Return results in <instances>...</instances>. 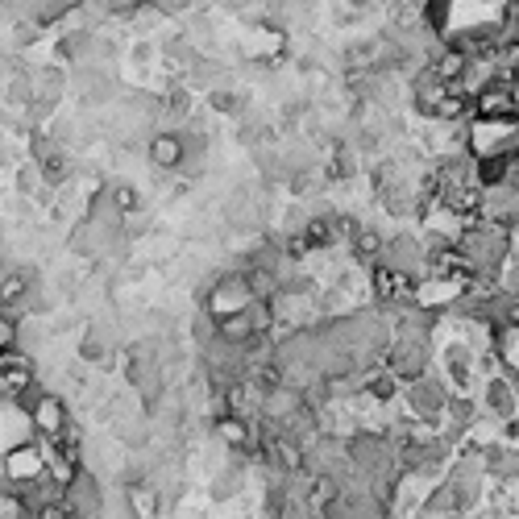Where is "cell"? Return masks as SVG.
Segmentation results:
<instances>
[{
	"mask_svg": "<svg viewBox=\"0 0 519 519\" xmlns=\"http://www.w3.org/2000/svg\"><path fill=\"white\" fill-rule=\"evenodd\" d=\"M25 412H30V420H34V432L38 436H46V441H59L63 436V428L71 424V399L63 395V391H54V387H46V382L38 378V387L25 395Z\"/></svg>",
	"mask_w": 519,
	"mask_h": 519,
	"instance_id": "obj_1",
	"label": "cell"
},
{
	"mask_svg": "<svg viewBox=\"0 0 519 519\" xmlns=\"http://www.w3.org/2000/svg\"><path fill=\"white\" fill-rule=\"evenodd\" d=\"M0 466H5V478L13 482V490H25L30 482H38V478L46 474V449H42V441H30V445L5 449V457H0Z\"/></svg>",
	"mask_w": 519,
	"mask_h": 519,
	"instance_id": "obj_2",
	"label": "cell"
},
{
	"mask_svg": "<svg viewBox=\"0 0 519 519\" xmlns=\"http://www.w3.org/2000/svg\"><path fill=\"white\" fill-rule=\"evenodd\" d=\"M183 150H187L183 129H171V125H158L150 138H146V162H150L154 171H162V175H179Z\"/></svg>",
	"mask_w": 519,
	"mask_h": 519,
	"instance_id": "obj_3",
	"label": "cell"
},
{
	"mask_svg": "<svg viewBox=\"0 0 519 519\" xmlns=\"http://www.w3.org/2000/svg\"><path fill=\"white\" fill-rule=\"evenodd\" d=\"M104 499H108V486L100 474L92 470H79L75 482L67 486V507L75 519H84V515H100L104 511Z\"/></svg>",
	"mask_w": 519,
	"mask_h": 519,
	"instance_id": "obj_4",
	"label": "cell"
},
{
	"mask_svg": "<svg viewBox=\"0 0 519 519\" xmlns=\"http://www.w3.org/2000/svg\"><path fill=\"white\" fill-rule=\"evenodd\" d=\"M345 254H349L353 266H362L366 275H370L374 266L387 262V237H382L374 225H362L358 233H353V241H349V250H345Z\"/></svg>",
	"mask_w": 519,
	"mask_h": 519,
	"instance_id": "obj_5",
	"label": "cell"
},
{
	"mask_svg": "<svg viewBox=\"0 0 519 519\" xmlns=\"http://www.w3.org/2000/svg\"><path fill=\"white\" fill-rule=\"evenodd\" d=\"M511 113H519V108H515V84H503V79H495V84H486V88L474 96V117L495 121V117H511Z\"/></svg>",
	"mask_w": 519,
	"mask_h": 519,
	"instance_id": "obj_6",
	"label": "cell"
},
{
	"mask_svg": "<svg viewBox=\"0 0 519 519\" xmlns=\"http://www.w3.org/2000/svg\"><path fill=\"white\" fill-rule=\"evenodd\" d=\"M490 345H495V353H499L503 374H511V378L519 382V324L499 320L495 333H490Z\"/></svg>",
	"mask_w": 519,
	"mask_h": 519,
	"instance_id": "obj_7",
	"label": "cell"
},
{
	"mask_svg": "<svg viewBox=\"0 0 519 519\" xmlns=\"http://www.w3.org/2000/svg\"><path fill=\"white\" fill-rule=\"evenodd\" d=\"M216 337L229 341V345H245V341H254L258 337V324H254V312L250 308H241L225 320H216Z\"/></svg>",
	"mask_w": 519,
	"mask_h": 519,
	"instance_id": "obj_8",
	"label": "cell"
},
{
	"mask_svg": "<svg viewBox=\"0 0 519 519\" xmlns=\"http://www.w3.org/2000/svg\"><path fill=\"white\" fill-rule=\"evenodd\" d=\"M100 196L108 200V208H113V212H138L142 208V191L138 187H133L129 179H108L104 187H100Z\"/></svg>",
	"mask_w": 519,
	"mask_h": 519,
	"instance_id": "obj_9",
	"label": "cell"
},
{
	"mask_svg": "<svg viewBox=\"0 0 519 519\" xmlns=\"http://www.w3.org/2000/svg\"><path fill=\"white\" fill-rule=\"evenodd\" d=\"M25 515H30V503L21 499V490L13 486L0 490V519H25Z\"/></svg>",
	"mask_w": 519,
	"mask_h": 519,
	"instance_id": "obj_10",
	"label": "cell"
},
{
	"mask_svg": "<svg viewBox=\"0 0 519 519\" xmlns=\"http://www.w3.org/2000/svg\"><path fill=\"white\" fill-rule=\"evenodd\" d=\"M21 341V316L0 308V349H13Z\"/></svg>",
	"mask_w": 519,
	"mask_h": 519,
	"instance_id": "obj_11",
	"label": "cell"
},
{
	"mask_svg": "<svg viewBox=\"0 0 519 519\" xmlns=\"http://www.w3.org/2000/svg\"><path fill=\"white\" fill-rule=\"evenodd\" d=\"M30 515H34V519H75L71 507H67V495H63V499H50V503H42V507H30Z\"/></svg>",
	"mask_w": 519,
	"mask_h": 519,
	"instance_id": "obj_12",
	"label": "cell"
},
{
	"mask_svg": "<svg viewBox=\"0 0 519 519\" xmlns=\"http://www.w3.org/2000/svg\"><path fill=\"white\" fill-rule=\"evenodd\" d=\"M129 59L138 63V67H150V63L158 59V46H154V42H133V46H129Z\"/></svg>",
	"mask_w": 519,
	"mask_h": 519,
	"instance_id": "obj_13",
	"label": "cell"
},
{
	"mask_svg": "<svg viewBox=\"0 0 519 519\" xmlns=\"http://www.w3.org/2000/svg\"><path fill=\"white\" fill-rule=\"evenodd\" d=\"M84 519H104V515H84Z\"/></svg>",
	"mask_w": 519,
	"mask_h": 519,
	"instance_id": "obj_14",
	"label": "cell"
}]
</instances>
